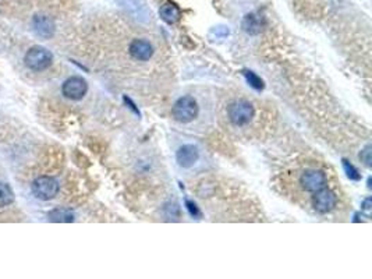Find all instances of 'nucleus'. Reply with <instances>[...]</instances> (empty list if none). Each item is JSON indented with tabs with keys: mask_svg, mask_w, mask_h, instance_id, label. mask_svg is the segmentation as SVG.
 <instances>
[{
	"mask_svg": "<svg viewBox=\"0 0 372 279\" xmlns=\"http://www.w3.org/2000/svg\"><path fill=\"white\" fill-rule=\"evenodd\" d=\"M32 193L42 201H49L59 193V183L51 176H40L32 183Z\"/></svg>",
	"mask_w": 372,
	"mask_h": 279,
	"instance_id": "obj_4",
	"label": "nucleus"
},
{
	"mask_svg": "<svg viewBox=\"0 0 372 279\" xmlns=\"http://www.w3.org/2000/svg\"><path fill=\"white\" fill-rule=\"evenodd\" d=\"M14 201V191L6 183H0V208L7 207Z\"/></svg>",
	"mask_w": 372,
	"mask_h": 279,
	"instance_id": "obj_14",
	"label": "nucleus"
},
{
	"mask_svg": "<svg viewBox=\"0 0 372 279\" xmlns=\"http://www.w3.org/2000/svg\"><path fill=\"white\" fill-rule=\"evenodd\" d=\"M171 113L177 122L190 123L198 116V103L192 97H183L177 99Z\"/></svg>",
	"mask_w": 372,
	"mask_h": 279,
	"instance_id": "obj_2",
	"label": "nucleus"
},
{
	"mask_svg": "<svg viewBox=\"0 0 372 279\" xmlns=\"http://www.w3.org/2000/svg\"><path fill=\"white\" fill-rule=\"evenodd\" d=\"M343 167L347 173V178L352 179V180H360V173L356 167L353 166L352 163L347 162L346 159H343Z\"/></svg>",
	"mask_w": 372,
	"mask_h": 279,
	"instance_id": "obj_16",
	"label": "nucleus"
},
{
	"mask_svg": "<svg viewBox=\"0 0 372 279\" xmlns=\"http://www.w3.org/2000/svg\"><path fill=\"white\" fill-rule=\"evenodd\" d=\"M244 77H246L247 82H248L252 88H255L257 91L264 90V81H262L261 78H259L255 73H252V71H244Z\"/></svg>",
	"mask_w": 372,
	"mask_h": 279,
	"instance_id": "obj_15",
	"label": "nucleus"
},
{
	"mask_svg": "<svg viewBox=\"0 0 372 279\" xmlns=\"http://www.w3.org/2000/svg\"><path fill=\"white\" fill-rule=\"evenodd\" d=\"M326 175L322 170H318V169H308L302 173L301 178H300V184L302 186V188L305 191H310V193H315L318 190L326 187Z\"/></svg>",
	"mask_w": 372,
	"mask_h": 279,
	"instance_id": "obj_5",
	"label": "nucleus"
},
{
	"mask_svg": "<svg viewBox=\"0 0 372 279\" xmlns=\"http://www.w3.org/2000/svg\"><path fill=\"white\" fill-rule=\"evenodd\" d=\"M130 53L131 56L137 59V60H149L154 55V48L148 41L145 39H136L131 42L130 45Z\"/></svg>",
	"mask_w": 372,
	"mask_h": 279,
	"instance_id": "obj_10",
	"label": "nucleus"
},
{
	"mask_svg": "<svg viewBox=\"0 0 372 279\" xmlns=\"http://www.w3.org/2000/svg\"><path fill=\"white\" fill-rule=\"evenodd\" d=\"M254 106L248 101H236L231 103L227 109V115L233 124L236 126H244L250 123L254 117Z\"/></svg>",
	"mask_w": 372,
	"mask_h": 279,
	"instance_id": "obj_3",
	"label": "nucleus"
},
{
	"mask_svg": "<svg viewBox=\"0 0 372 279\" xmlns=\"http://www.w3.org/2000/svg\"><path fill=\"white\" fill-rule=\"evenodd\" d=\"M61 91H63V95L65 98L73 99V101H78L81 98H84V95L88 91V84L82 77H70L64 81V84L61 87Z\"/></svg>",
	"mask_w": 372,
	"mask_h": 279,
	"instance_id": "obj_7",
	"label": "nucleus"
},
{
	"mask_svg": "<svg viewBox=\"0 0 372 279\" xmlns=\"http://www.w3.org/2000/svg\"><path fill=\"white\" fill-rule=\"evenodd\" d=\"M49 221L57 223H69L74 221V213L71 209L56 208L49 212Z\"/></svg>",
	"mask_w": 372,
	"mask_h": 279,
	"instance_id": "obj_13",
	"label": "nucleus"
},
{
	"mask_svg": "<svg viewBox=\"0 0 372 279\" xmlns=\"http://www.w3.org/2000/svg\"><path fill=\"white\" fill-rule=\"evenodd\" d=\"M369 208H371V198H367V200L362 203V209H364V211H369Z\"/></svg>",
	"mask_w": 372,
	"mask_h": 279,
	"instance_id": "obj_19",
	"label": "nucleus"
},
{
	"mask_svg": "<svg viewBox=\"0 0 372 279\" xmlns=\"http://www.w3.org/2000/svg\"><path fill=\"white\" fill-rule=\"evenodd\" d=\"M159 15H161L162 20L165 21V23H167V24H174V23H177V21L180 20L181 11L174 3H171V2H165V3L161 6V9H159Z\"/></svg>",
	"mask_w": 372,
	"mask_h": 279,
	"instance_id": "obj_12",
	"label": "nucleus"
},
{
	"mask_svg": "<svg viewBox=\"0 0 372 279\" xmlns=\"http://www.w3.org/2000/svg\"><path fill=\"white\" fill-rule=\"evenodd\" d=\"M186 205H187V209H188V212L191 213L192 217H195V218H200L201 217V212H200V209L196 207L195 204L191 203V201H186Z\"/></svg>",
	"mask_w": 372,
	"mask_h": 279,
	"instance_id": "obj_18",
	"label": "nucleus"
},
{
	"mask_svg": "<svg viewBox=\"0 0 372 279\" xmlns=\"http://www.w3.org/2000/svg\"><path fill=\"white\" fill-rule=\"evenodd\" d=\"M337 204L336 194L333 193L332 190L323 187L321 190L315 191V196L312 197V205L315 211L319 213H327L331 212Z\"/></svg>",
	"mask_w": 372,
	"mask_h": 279,
	"instance_id": "obj_6",
	"label": "nucleus"
},
{
	"mask_svg": "<svg viewBox=\"0 0 372 279\" xmlns=\"http://www.w3.org/2000/svg\"><path fill=\"white\" fill-rule=\"evenodd\" d=\"M26 65L28 69L34 71H42L51 66L53 61V55L42 46H34L26 55Z\"/></svg>",
	"mask_w": 372,
	"mask_h": 279,
	"instance_id": "obj_1",
	"label": "nucleus"
},
{
	"mask_svg": "<svg viewBox=\"0 0 372 279\" xmlns=\"http://www.w3.org/2000/svg\"><path fill=\"white\" fill-rule=\"evenodd\" d=\"M371 149H372L371 145H367V147L362 149L361 154H360V158H361V161L365 163L367 166H371V153H372Z\"/></svg>",
	"mask_w": 372,
	"mask_h": 279,
	"instance_id": "obj_17",
	"label": "nucleus"
},
{
	"mask_svg": "<svg viewBox=\"0 0 372 279\" xmlns=\"http://www.w3.org/2000/svg\"><path fill=\"white\" fill-rule=\"evenodd\" d=\"M243 30L250 35H257L259 34L264 27H265V18L259 13H250L243 18L242 23Z\"/></svg>",
	"mask_w": 372,
	"mask_h": 279,
	"instance_id": "obj_11",
	"label": "nucleus"
},
{
	"mask_svg": "<svg viewBox=\"0 0 372 279\" xmlns=\"http://www.w3.org/2000/svg\"><path fill=\"white\" fill-rule=\"evenodd\" d=\"M200 158V151L195 145L186 144L179 148L176 154V161L181 167H191Z\"/></svg>",
	"mask_w": 372,
	"mask_h": 279,
	"instance_id": "obj_8",
	"label": "nucleus"
},
{
	"mask_svg": "<svg viewBox=\"0 0 372 279\" xmlns=\"http://www.w3.org/2000/svg\"><path fill=\"white\" fill-rule=\"evenodd\" d=\"M32 24H34V30L36 34L42 38H52L55 34V21L52 20L49 15L36 14L32 20Z\"/></svg>",
	"mask_w": 372,
	"mask_h": 279,
	"instance_id": "obj_9",
	"label": "nucleus"
}]
</instances>
